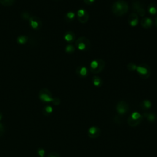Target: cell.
Masks as SVG:
<instances>
[{
	"mask_svg": "<svg viewBox=\"0 0 157 157\" xmlns=\"http://www.w3.org/2000/svg\"><path fill=\"white\" fill-rule=\"evenodd\" d=\"M143 117H145L146 118V119L150 121V122H155L156 121V120L157 119V117L155 113H145L143 115Z\"/></svg>",
	"mask_w": 157,
	"mask_h": 157,
	"instance_id": "9a60e30c",
	"label": "cell"
},
{
	"mask_svg": "<svg viewBox=\"0 0 157 157\" xmlns=\"http://www.w3.org/2000/svg\"><path fill=\"white\" fill-rule=\"evenodd\" d=\"M44 154H45V151H44V150H43V149H42V148L39 149V150H38V155H39L40 157H43L44 155Z\"/></svg>",
	"mask_w": 157,
	"mask_h": 157,
	"instance_id": "1f68e13d",
	"label": "cell"
},
{
	"mask_svg": "<svg viewBox=\"0 0 157 157\" xmlns=\"http://www.w3.org/2000/svg\"><path fill=\"white\" fill-rule=\"evenodd\" d=\"M75 50V47L71 44H69V45H66L65 47V52L67 53H69V54L72 53H74Z\"/></svg>",
	"mask_w": 157,
	"mask_h": 157,
	"instance_id": "cb8c5ba5",
	"label": "cell"
},
{
	"mask_svg": "<svg viewBox=\"0 0 157 157\" xmlns=\"http://www.w3.org/2000/svg\"><path fill=\"white\" fill-rule=\"evenodd\" d=\"M29 25L31 26L32 28L38 30L41 28L42 26V21L40 19L37 17H31L29 18Z\"/></svg>",
	"mask_w": 157,
	"mask_h": 157,
	"instance_id": "52a82bcc",
	"label": "cell"
},
{
	"mask_svg": "<svg viewBox=\"0 0 157 157\" xmlns=\"http://www.w3.org/2000/svg\"><path fill=\"white\" fill-rule=\"evenodd\" d=\"M48 157H60L59 155L57 153V152H50L48 155Z\"/></svg>",
	"mask_w": 157,
	"mask_h": 157,
	"instance_id": "f546056e",
	"label": "cell"
},
{
	"mask_svg": "<svg viewBox=\"0 0 157 157\" xmlns=\"http://www.w3.org/2000/svg\"><path fill=\"white\" fill-rule=\"evenodd\" d=\"M4 127L2 123H0V137L4 134Z\"/></svg>",
	"mask_w": 157,
	"mask_h": 157,
	"instance_id": "4dcf8cb0",
	"label": "cell"
},
{
	"mask_svg": "<svg viewBox=\"0 0 157 157\" xmlns=\"http://www.w3.org/2000/svg\"><path fill=\"white\" fill-rule=\"evenodd\" d=\"M52 102H53V104L54 105H59V104H60L61 101H60V99H59V98H54L53 99Z\"/></svg>",
	"mask_w": 157,
	"mask_h": 157,
	"instance_id": "f1b7e54d",
	"label": "cell"
},
{
	"mask_svg": "<svg viewBox=\"0 0 157 157\" xmlns=\"http://www.w3.org/2000/svg\"><path fill=\"white\" fill-rule=\"evenodd\" d=\"M105 65V63L103 59L100 58L95 59L90 63V71L93 74H98L104 69Z\"/></svg>",
	"mask_w": 157,
	"mask_h": 157,
	"instance_id": "7a4b0ae2",
	"label": "cell"
},
{
	"mask_svg": "<svg viewBox=\"0 0 157 157\" xmlns=\"http://www.w3.org/2000/svg\"><path fill=\"white\" fill-rule=\"evenodd\" d=\"M75 17V13L74 12L70 11V12H68L65 15V20L67 22H71L74 19Z\"/></svg>",
	"mask_w": 157,
	"mask_h": 157,
	"instance_id": "d6986e66",
	"label": "cell"
},
{
	"mask_svg": "<svg viewBox=\"0 0 157 157\" xmlns=\"http://www.w3.org/2000/svg\"><path fill=\"white\" fill-rule=\"evenodd\" d=\"M144 7L142 4L139 1H135L132 4V9L134 11L137 12L139 9Z\"/></svg>",
	"mask_w": 157,
	"mask_h": 157,
	"instance_id": "ffe728a7",
	"label": "cell"
},
{
	"mask_svg": "<svg viewBox=\"0 0 157 157\" xmlns=\"http://www.w3.org/2000/svg\"><path fill=\"white\" fill-rule=\"evenodd\" d=\"M136 71L141 78L145 79L148 78L151 73L149 66L145 63H142L137 66Z\"/></svg>",
	"mask_w": 157,
	"mask_h": 157,
	"instance_id": "277c9868",
	"label": "cell"
},
{
	"mask_svg": "<svg viewBox=\"0 0 157 157\" xmlns=\"http://www.w3.org/2000/svg\"><path fill=\"white\" fill-rule=\"evenodd\" d=\"M155 25L157 26V17L155 19Z\"/></svg>",
	"mask_w": 157,
	"mask_h": 157,
	"instance_id": "836d02e7",
	"label": "cell"
},
{
	"mask_svg": "<svg viewBox=\"0 0 157 157\" xmlns=\"http://www.w3.org/2000/svg\"><path fill=\"white\" fill-rule=\"evenodd\" d=\"M151 102L150 101L148 100V99H145L140 104L141 107L144 109V110H148L149 109H150L151 107Z\"/></svg>",
	"mask_w": 157,
	"mask_h": 157,
	"instance_id": "ac0fdd59",
	"label": "cell"
},
{
	"mask_svg": "<svg viewBox=\"0 0 157 157\" xmlns=\"http://www.w3.org/2000/svg\"><path fill=\"white\" fill-rule=\"evenodd\" d=\"M128 4L123 0H118L115 1L113 2L111 7L112 13L117 17H120L124 15L128 12Z\"/></svg>",
	"mask_w": 157,
	"mask_h": 157,
	"instance_id": "6da1fadb",
	"label": "cell"
},
{
	"mask_svg": "<svg viewBox=\"0 0 157 157\" xmlns=\"http://www.w3.org/2000/svg\"><path fill=\"white\" fill-rule=\"evenodd\" d=\"M39 97L41 101L46 102H52L53 99L51 92L47 88H43L40 90L39 93Z\"/></svg>",
	"mask_w": 157,
	"mask_h": 157,
	"instance_id": "5b68a950",
	"label": "cell"
},
{
	"mask_svg": "<svg viewBox=\"0 0 157 157\" xmlns=\"http://www.w3.org/2000/svg\"><path fill=\"white\" fill-rule=\"evenodd\" d=\"M76 48L80 51H86L90 49L91 47L90 41L86 37L82 36L78 37L75 42Z\"/></svg>",
	"mask_w": 157,
	"mask_h": 157,
	"instance_id": "3957f363",
	"label": "cell"
},
{
	"mask_svg": "<svg viewBox=\"0 0 157 157\" xmlns=\"http://www.w3.org/2000/svg\"><path fill=\"white\" fill-rule=\"evenodd\" d=\"M2 113L0 112V120L2 119Z\"/></svg>",
	"mask_w": 157,
	"mask_h": 157,
	"instance_id": "e575fe53",
	"label": "cell"
},
{
	"mask_svg": "<svg viewBox=\"0 0 157 157\" xmlns=\"http://www.w3.org/2000/svg\"><path fill=\"white\" fill-rule=\"evenodd\" d=\"M142 119L143 118L139 119V120H134V119L131 118L130 117H129L128 118L127 122H128V124H129V126H130L131 127H135V126H138L139 124H140L141 121H142Z\"/></svg>",
	"mask_w": 157,
	"mask_h": 157,
	"instance_id": "5bb4252c",
	"label": "cell"
},
{
	"mask_svg": "<svg viewBox=\"0 0 157 157\" xmlns=\"http://www.w3.org/2000/svg\"><path fill=\"white\" fill-rule=\"evenodd\" d=\"M76 16H77V20L81 23H86L89 19V14L88 12L83 9H80L78 10L77 12Z\"/></svg>",
	"mask_w": 157,
	"mask_h": 157,
	"instance_id": "8992f818",
	"label": "cell"
},
{
	"mask_svg": "<svg viewBox=\"0 0 157 157\" xmlns=\"http://www.w3.org/2000/svg\"><path fill=\"white\" fill-rule=\"evenodd\" d=\"M83 1L85 4L90 5V4H93L95 1V0H83Z\"/></svg>",
	"mask_w": 157,
	"mask_h": 157,
	"instance_id": "d6a6232c",
	"label": "cell"
},
{
	"mask_svg": "<svg viewBox=\"0 0 157 157\" xmlns=\"http://www.w3.org/2000/svg\"><path fill=\"white\" fill-rule=\"evenodd\" d=\"M64 38L66 42H72L75 40V34L72 31H69L65 33V34L64 36Z\"/></svg>",
	"mask_w": 157,
	"mask_h": 157,
	"instance_id": "4fadbf2b",
	"label": "cell"
},
{
	"mask_svg": "<svg viewBox=\"0 0 157 157\" xmlns=\"http://www.w3.org/2000/svg\"><path fill=\"white\" fill-rule=\"evenodd\" d=\"M28 38L26 36H20L18 37L17 40L18 44H24L28 41Z\"/></svg>",
	"mask_w": 157,
	"mask_h": 157,
	"instance_id": "7402d4cb",
	"label": "cell"
},
{
	"mask_svg": "<svg viewBox=\"0 0 157 157\" xmlns=\"http://www.w3.org/2000/svg\"><path fill=\"white\" fill-rule=\"evenodd\" d=\"M148 11L151 15H156L157 13V5L155 3H150L148 6Z\"/></svg>",
	"mask_w": 157,
	"mask_h": 157,
	"instance_id": "e0dca14e",
	"label": "cell"
},
{
	"mask_svg": "<svg viewBox=\"0 0 157 157\" xmlns=\"http://www.w3.org/2000/svg\"><path fill=\"white\" fill-rule=\"evenodd\" d=\"M53 111V109L51 106L50 105H47L45 106V107H44L43 110H42V113L45 116H48Z\"/></svg>",
	"mask_w": 157,
	"mask_h": 157,
	"instance_id": "44dd1931",
	"label": "cell"
},
{
	"mask_svg": "<svg viewBox=\"0 0 157 157\" xmlns=\"http://www.w3.org/2000/svg\"><path fill=\"white\" fill-rule=\"evenodd\" d=\"M57 1H58V0H57Z\"/></svg>",
	"mask_w": 157,
	"mask_h": 157,
	"instance_id": "d590c367",
	"label": "cell"
},
{
	"mask_svg": "<svg viewBox=\"0 0 157 157\" xmlns=\"http://www.w3.org/2000/svg\"><path fill=\"white\" fill-rule=\"evenodd\" d=\"M92 82H93V84L96 87H100L102 85V80L101 78L96 75L93 77Z\"/></svg>",
	"mask_w": 157,
	"mask_h": 157,
	"instance_id": "2e32d148",
	"label": "cell"
},
{
	"mask_svg": "<svg viewBox=\"0 0 157 157\" xmlns=\"http://www.w3.org/2000/svg\"><path fill=\"white\" fill-rule=\"evenodd\" d=\"M140 25L144 28H150L153 26V21L149 17H143L140 21Z\"/></svg>",
	"mask_w": 157,
	"mask_h": 157,
	"instance_id": "8fae6325",
	"label": "cell"
},
{
	"mask_svg": "<svg viewBox=\"0 0 157 157\" xmlns=\"http://www.w3.org/2000/svg\"><path fill=\"white\" fill-rule=\"evenodd\" d=\"M15 0H0V4L4 6H10L13 4Z\"/></svg>",
	"mask_w": 157,
	"mask_h": 157,
	"instance_id": "603a6c76",
	"label": "cell"
},
{
	"mask_svg": "<svg viewBox=\"0 0 157 157\" xmlns=\"http://www.w3.org/2000/svg\"><path fill=\"white\" fill-rule=\"evenodd\" d=\"M129 107L128 104L123 101H121L118 102L116 105V110L120 115H123L126 113L128 110Z\"/></svg>",
	"mask_w": 157,
	"mask_h": 157,
	"instance_id": "ba28073f",
	"label": "cell"
},
{
	"mask_svg": "<svg viewBox=\"0 0 157 157\" xmlns=\"http://www.w3.org/2000/svg\"><path fill=\"white\" fill-rule=\"evenodd\" d=\"M136 67H137V66L133 63H129L127 65V68L130 71H134L136 70Z\"/></svg>",
	"mask_w": 157,
	"mask_h": 157,
	"instance_id": "484cf974",
	"label": "cell"
},
{
	"mask_svg": "<svg viewBox=\"0 0 157 157\" xmlns=\"http://www.w3.org/2000/svg\"><path fill=\"white\" fill-rule=\"evenodd\" d=\"M128 22L129 25L132 27H135L137 25L139 22V17L137 13L135 12L131 13L128 18Z\"/></svg>",
	"mask_w": 157,
	"mask_h": 157,
	"instance_id": "30bf717a",
	"label": "cell"
},
{
	"mask_svg": "<svg viewBox=\"0 0 157 157\" xmlns=\"http://www.w3.org/2000/svg\"><path fill=\"white\" fill-rule=\"evenodd\" d=\"M100 134H101L100 129L98 126H95L90 127L88 131V136L90 138H93V139L98 137L100 135Z\"/></svg>",
	"mask_w": 157,
	"mask_h": 157,
	"instance_id": "9c48e42d",
	"label": "cell"
},
{
	"mask_svg": "<svg viewBox=\"0 0 157 157\" xmlns=\"http://www.w3.org/2000/svg\"><path fill=\"white\" fill-rule=\"evenodd\" d=\"M137 13L140 15V17H144L146 13V12H145V10L144 7H142L140 9H139L137 11Z\"/></svg>",
	"mask_w": 157,
	"mask_h": 157,
	"instance_id": "4316f807",
	"label": "cell"
},
{
	"mask_svg": "<svg viewBox=\"0 0 157 157\" xmlns=\"http://www.w3.org/2000/svg\"><path fill=\"white\" fill-rule=\"evenodd\" d=\"M131 118L134 119V120H139V119H141L143 118V115H140L139 112H134L133 113H132V114L129 116Z\"/></svg>",
	"mask_w": 157,
	"mask_h": 157,
	"instance_id": "d4e9b609",
	"label": "cell"
},
{
	"mask_svg": "<svg viewBox=\"0 0 157 157\" xmlns=\"http://www.w3.org/2000/svg\"><path fill=\"white\" fill-rule=\"evenodd\" d=\"M21 17L25 20H29V18L31 17V16L30 15V14L28 12H23L22 13Z\"/></svg>",
	"mask_w": 157,
	"mask_h": 157,
	"instance_id": "83f0119b",
	"label": "cell"
},
{
	"mask_svg": "<svg viewBox=\"0 0 157 157\" xmlns=\"http://www.w3.org/2000/svg\"><path fill=\"white\" fill-rule=\"evenodd\" d=\"M76 74L80 77H85L88 75V69L84 66H78L76 69Z\"/></svg>",
	"mask_w": 157,
	"mask_h": 157,
	"instance_id": "7c38bea8",
	"label": "cell"
}]
</instances>
